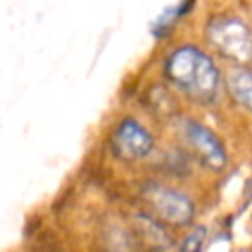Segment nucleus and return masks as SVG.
I'll use <instances>...</instances> for the list:
<instances>
[{
	"label": "nucleus",
	"instance_id": "f257e3e1",
	"mask_svg": "<svg viewBox=\"0 0 252 252\" xmlns=\"http://www.w3.org/2000/svg\"><path fill=\"white\" fill-rule=\"evenodd\" d=\"M165 75L179 91L199 102H211L219 94V69L201 49L193 45L179 47L167 57Z\"/></svg>",
	"mask_w": 252,
	"mask_h": 252
},
{
	"label": "nucleus",
	"instance_id": "0eeeda50",
	"mask_svg": "<svg viewBox=\"0 0 252 252\" xmlns=\"http://www.w3.org/2000/svg\"><path fill=\"white\" fill-rule=\"evenodd\" d=\"M191 8V4H177V6H169L156 22H154V33L156 35H165V33H169V30H171V26L187 12Z\"/></svg>",
	"mask_w": 252,
	"mask_h": 252
},
{
	"label": "nucleus",
	"instance_id": "39448f33",
	"mask_svg": "<svg viewBox=\"0 0 252 252\" xmlns=\"http://www.w3.org/2000/svg\"><path fill=\"white\" fill-rule=\"evenodd\" d=\"M112 148H114V154L120 156L122 159H140L152 152L154 140L144 126L128 118L120 122V126L114 130Z\"/></svg>",
	"mask_w": 252,
	"mask_h": 252
},
{
	"label": "nucleus",
	"instance_id": "f03ea898",
	"mask_svg": "<svg viewBox=\"0 0 252 252\" xmlns=\"http://www.w3.org/2000/svg\"><path fill=\"white\" fill-rule=\"evenodd\" d=\"M207 39L222 57L234 63H248L252 59V33L234 16L213 18L207 26Z\"/></svg>",
	"mask_w": 252,
	"mask_h": 252
},
{
	"label": "nucleus",
	"instance_id": "1a4fd4ad",
	"mask_svg": "<svg viewBox=\"0 0 252 252\" xmlns=\"http://www.w3.org/2000/svg\"><path fill=\"white\" fill-rule=\"evenodd\" d=\"M205 242V228H195L191 234L185 236L181 244V252H201Z\"/></svg>",
	"mask_w": 252,
	"mask_h": 252
},
{
	"label": "nucleus",
	"instance_id": "423d86ee",
	"mask_svg": "<svg viewBox=\"0 0 252 252\" xmlns=\"http://www.w3.org/2000/svg\"><path fill=\"white\" fill-rule=\"evenodd\" d=\"M226 87L232 98L252 112V71L246 67H232L226 73Z\"/></svg>",
	"mask_w": 252,
	"mask_h": 252
},
{
	"label": "nucleus",
	"instance_id": "6e6552de",
	"mask_svg": "<svg viewBox=\"0 0 252 252\" xmlns=\"http://www.w3.org/2000/svg\"><path fill=\"white\" fill-rule=\"evenodd\" d=\"M138 224L142 226V234H144V240H146V244L150 246V248H154V246H167V238H165V234H163V230L158 226V224H154L152 220H148V219H144V217H138Z\"/></svg>",
	"mask_w": 252,
	"mask_h": 252
},
{
	"label": "nucleus",
	"instance_id": "20e7f679",
	"mask_svg": "<svg viewBox=\"0 0 252 252\" xmlns=\"http://www.w3.org/2000/svg\"><path fill=\"white\" fill-rule=\"evenodd\" d=\"M183 138L189 144V148L199 156V159L211 167V169H220L226 163V154L217 136L207 130L203 124L187 120L183 122Z\"/></svg>",
	"mask_w": 252,
	"mask_h": 252
},
{
	"label": "nucleus",
	"instance_id": "7ed1b4c3",
	"mask_svg": "<svg viewBox=\"0 0 252 252\" xmlns=\"http://www.w3.org/2000/svg\"><path fill=\"white\" fill-rule=\"evenodd\" d=\"M158 217L169 224H187L193 219V203L181 191L163 185H152L146 193Z\"/></svg>",
	"mask_w": 252,
	"mask_h": 252
}]
</instances>
